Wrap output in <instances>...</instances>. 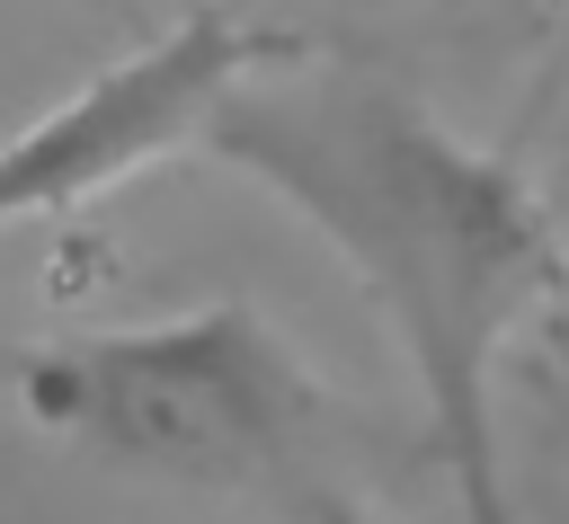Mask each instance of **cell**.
<instances>
[{"label": "cell", "mask_w": 569, "mask_h": 524, "mask_svg": "<svg viewBox=\"0 0 569 524\" xmlns=\"http://www.w3.org/2000/svg\"><path fill=\"white\" fill-rule=\"evenodd\" d=\"M204 151L347 258L418 382L427 453L462 524H516L498 480V355L569 293L542 195L498 151H471L427 98L356 62L249 71L213 107Z\"/></svg>", "instance_id": "cell-1"}, {"label": "cell", "mask_w": 569, "mask_h": 524, "mask_svg": "<svg viewBox=\"0 0 569 524\" xmlns=\"http://www.w3.org/2000/svg\"><path fill=\"white\" fill-rule=\"evenodd\" d=\"M9 391L27 426L62 435L71 453L258 524H293L311 497H365L356 488L365 471L427 453V444H400L356 400H338L240 302L27 346L9 355Z\"/></svg>", "instance_id": "cell-2"}, {"label": "cell", "mask_w": 569, "mask_h": 524, "mask_svg": "<svg viewBox=\"0 0 569 524\" xmlns=\"http://www.w3.org/2000/svg\"><path fill=\"white\" fill-rule=\"evenodd\" d=\"M267 53H284V44L240 27L231 9H196L169 36L133 44L124 62L89 71L62 107H44L36 124H18L0 142V231L9 222H62V213L98 204L107 187L160 169L169 151L204 142L213 107L249 71H267Z\"/></svg>", "instance_id": "cell-3"}, {"label": "cell", "mask_w": 569, "mask_h": 524, "mask_svg": "<svg viewBox=\"0 0 569 524\" xmlns=\"http://www.w3.org/2000/svg\"><path fill=\"white\" fill-rule=\"evenodd\" d=\"M525 400H533L551 453H569V311H551V320L525 337Z\"/></svg>", "instance_id": "cell-4"}, {"label": "cell", "mask_w": 569, "mask_h": 524, "mask_svg": "<svg viewBox=\"0 0 569 524\" xmlns=\"http://www.w3.org/2000/svg\"><path fill=\"white\" fill-rule=\"evenodd\" d=\"M293 524H373V506H365V497H311Z\"/></svg>", "instance_id": "cell-5"}]
</instances>
